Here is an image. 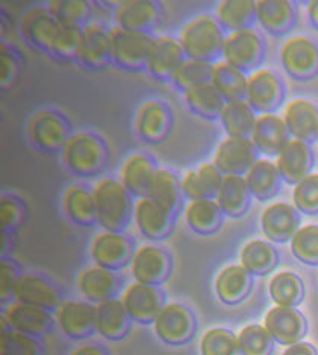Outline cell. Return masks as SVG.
Listing matches in <instances>:
<instances>
[{
	"label": "cell",
	"instance_id": "cell-56",
	"mask_svg": "<svg viewBox=\"0 0 318 355\" xmlns=\"http://www.w3.org/2000/svg\"><path fill=\"white\" fill-rule=\"evenodd\" d=\"M282 355H318V352L311 343L300 342L292 346H288Z\"/></svg>",
	"mask_w": 318,
	"mask_h": 355
},
{
	"label": "cell",
	"instance_id": "cell-48",
	"mask_svg": "<svg viewBox=\"0 0 318 355\" xmlns=\"http://www.w3.org/2000/svg\"><path fill=\"white\" fill-rule=\"evenodd\" d=\"M0 355H44V348L38 338L17 333L3 323L0 334Z\"/></svg>",
	"mask_w": 318,
	"mask_h": 355
},
{
	"label": "cell",
	"instance_id": "cell-18",
	"mask_svg": "<svg viewBox=\"0 0 318 355\" xmlns=\"http://www.w3.org/2000/svg\"><path fill=\"white\" fill-rule=\"evenodd\" d=\"M133 220L145 238L150 241H161L173 234L175 214L160 206L148 196L134 200Z\"/></svg>",
	"mask_w": 318,
	"mask_h": 355
},
{
	"label": "cell",
	"instance_id": "cell-3",
	"mask_svg": "<svg viewBox=\"0 0 318 355\" xmlns=\"http://www.w3.org/2000/svg\"><path fill=\"white\" fill-rule=\"evenodd\" d=\"M61 159L69 171L80 177H93L104 171L108 151L103 139L90 131H76L61 150Z\"/></svg>",
	"mask_w": 318,
	"mask_h": 355
},
{
	"label": "cell",
	"instance_id": "cell-34",
	"mask_svg": "<svg viewBox=\"0 0 318 355\" xmlns=\"http://www.w3.org/2000/svg\"><path fill=\"white\" fill-rule=\"evenodd\" d=\"M251 192L244 175H224L220 189L216 192V203L220 205L224 215L239 218L250 209Z\"/></svg>",
	"mask_w": 318,
	"mask_h": 355
},
{
	"label": "cell",
	"instance_id": "cell-45",
	"mask_svg": "<svg viewBox=\"0 0 318 355\" xmlns=\"http://www.w3.org/2000/svg\"><path fill=\"white\" fill-rule=\"evenodd\" d=\"M48 10L61 25L84 28L90 23L93 5L87 0H51Z\"/></svg>",
	"mask_w": 318,
	"mask_h": 355
},
{
	"label": "cell",
	"instance_id": "cell-31",
	"mask_svg": "<svg viewBox=\"0 0 318 355\" xmlns=\"http://www.w3.org/2000/svg\"><path fill=\"white\" fill-rule=\"evenodd\" d=\"M220 169L213 165V162H203L198 166L188 169L182 177V192L183 197L189 200H204L215 198L222 180Z\"/></svg>",
	"mask_w": 318,
	"mask_h": 355
},
{
	"label": "cell",
	"instance_id": "cell-16",
	"mask_svg": "<svg viewBox=\"0 0 318 355\" xmlns=\"http://www.w3.org/2000/svg\"><path fill=\"white\" fill-rule=\"evenodd\" d=\"M283 86L279 76L270 69L259 67L248 75L245 101L254 112L273 113L283 101Z\"/></svg>",
	"mask_w": 318,
	"mask_h": 355
},
{
	"label": "cell",
	"instance_id": "cell-41",
	"mask_svg": "<svg viewBox=\"0 0 318 355\" xmlns=\"http://www.w3.org/2000/svg\"><path fill=\"white\" fill-rule=\"evenodd\" d=\"M148 197L177 215L183 198L182 182L170 169L159 166L151 180Z\"/></svg>",
	"mask_w": 318,
	"mask_h": 355
},
{
	"label": "cell",
	"instance_id": "cell-27",
	"mask_svg": "<svg viewBox=\"0 0 318 355\" xmlns=\"http://www.w3.org/2000/svg\"><path fill=\"white\" fill-rule=\"evenodd\" d=\"M290 136L283 118L277 116L276 113H260L256 118L250 139L262 156L277 157L285 144L291 139Z\"/></svg>",
	"mask_w": 318,
	"mask_h": 355
},
{
	"label": "cell",
	"instance_id": "cell-37",
	"mask_svg": "<svg viewBox=\"0 0 318 355\" xmlns=\"http://www.w3.org/2000/svg\"><path fill=\"white\" fill-rule=\"evenodd\" d=\"M244 177L251 196L260 202L273 198L281 189L282 177L279 174V169L276 164L265 157L256 160Z\"/></svg>",
	"mask_w": 318,
	"mask_h": 355
},
{
	"label": "cell",
	"instance_id": "cell-36",
	"mask_svg": "<svg viewBox=\"0 0 318 355\" xmlns=\"http://www.w3.org/2000/svg\"><path fill=\"white\" fill-rule=\"evenodd\" d=\"M66 217L78 226H93L96 221V206L93 191L84 184H71L61 197Z\"/></svg>",
	"mask_w": 318,
	"mask_h": 355
},
{
	"label": "cell",
	"instance_id": "cell-33",
	"mask_svg": "<svg viewBox=\"0 0 318 355\" xmlns=\"http://www.w3.org/2000/svg\"><path fill=\"white\" fill-rule=\"evenodd\" d=\"M256 19L267 33L279 37L294 26L297 20V10L290 0H258Z\"/></svg>",
	"mask_w": 318,
	"mask_h": 355
},
{
	"label": "cell",
	"instance_id": "cell-10",
	"mask_svg": "<svg viewBox=\"0 0 318 355\" xmlns=\"http://www.w3.org/2000/svg\"><path fill=\"white\" fill-rule=\"evenodd\" d=\"M130 270L136 282L146 285L165 284L173 272L170 254L157 244H143L134 250Z\"/></svg>",
	"mask_w": 318,
	"mask_h": 355
},
{
	"label": "cell",
	"instance_id": "cell-7",
	"mask_svg": "<svg viewBox=\"0 0 318 355\" xmlns=\"http://www.w3.org/2000/svg\"><path fill=\"white\" fill-rule=\"evenodd\" d=\"M134 244L127 234L100 230L91 238L89 253L95 266L108 268L112 272L130 266L134 254Z\"/></svg>",
	"mask_w": 318,
	"mask_h": 355
},
{
	"label": "cell",
	"instance_id": "cell-5",
	"mask_svg": "<svg viewBox=\"0 0 318 355\" xmlns=\"http://www.w3.org/2000/svg\"><path fill=\"white\" fill-rule=\"evenodd\" d=\"M26 131L30 144L44 153H61L72 135L67 119L51 109L35 112L28 121Z\"/></svg>",
	"mask_w": 318,
	"mask_h": 355
},
{
	"label": "cell",
	"instance_id": "cell-8",
	"mask_svg": "<svg viewBox=\"0 0 318 355\" xmlns=\"http://www.w3.org/2000/svg\"><path fill=\"white\" fill-rule=\"evenodd\" d=\"M152 329L163 343L169 346H183L189 343L197 333V319L188 306L178 302H169L157 319Z\"/></svg>",
	"mask_w": 318,
	"mask_h": 355
},
{
	"label": "cell",
	"instance_id": "cell-17",
	"mask_svg": "<svg viewBox=\"0 0 318 355\" xmlns=\"http://www.w3.org/2000/svg\"><path fill=\"white\" fill-rule=\"evenodd\" d=\"M184 60V51L178 38L173 35L152 37L148 55H146L145 61V71L152 78L160 81H170L173 75Z\"/></svg>",
	"mask_w": 318,
	"mask_h": 355
},
{
	"label": "cell",
	"instance_id": "cell-4",
	"mask_svg": "<svg viewBox=\"0 0 318 355\" xmlns=\"http://www.w3.org/2000/svg\"><path fill=\"white\" fill-rule=\"evenodd\" d=\"M112 43V63L128 72L145 71V61L148 55L151 34L137 33L113 25L108 28Z\"/></svg>",
	"mask_w": 318,
	"mask_h": 355
},
{
	"label": "cell",
	"instance_id": "cell-52",
	"mask_svg": "<svg viewBox=\"0 0 318 355\" xmlns=\"http://www.w3.org/2000/svg\"><path fill=\"white\" fill-rule=\"evenodd\" d=\"M82 28L66 26L60 23L58 34L53 40L51 55L61 60H75L80 48Z\"/></svg>",
	"mask_w": 318,
	"mask_h": 355
},
{
	"label": "cell",
	"instance_id": "cell-21",
	"mask_svg": "<svg viewBox=\"0 0 318 355\" xmlns=\"http://www.w3.org/2000/svg\"><path fill=\"white\" fill-rule=\"evenodd\" d=\"M136 133L146 144H160L165 141L173 128V113L169 107L157 101V99H148L137 107Z\"/></svg>",
	"mask_w": 318,
	"mask_h": 355
},
{
	"label": "cell",
	"instance_id": "cell-42",
	"mask_svg": "<svg viewBox=\"0 0 318 355\" xmlns=\"http://www.w3.org/2000/svg\"><path fill=\"white\" fill-rule=\"evenodd\" d=\"M183 98L189 109L204 119H218L226 104L224 98L220 95L211 81L201 83L183 92Z\"/></svg>",
	"mask_w": 318,
	"mask_h": 355
},
{
	"label": "cell",
	"instance_id": "cell-30",
	"mask_svg": "<svg viewBox=\"0 0 318 355\" xmlns=\"http://www.w3.org/2000/svg\"><path fill=\"white\" fill-rule=\"evenodd\" d=\"M253 276L242 266L230 264L215 277V293L224 305H238L250 296Z\"/></svg>",
	"mask_w": 318,
	"mask_h": 355
},
{
	"label": "cell",
	"instance_id": "cell-39",
	"mask_svg": "<svg viewBox=\"0 0 318 355\" xmlns=\"http://www.w3.org/2000/svg\"><path fill=\"white\" fill-rule=\"evenodd\" d=\"M215 19L227 33L251 28L256 19L254 0H221L215 6Z\"/></svg>",
	"mask_w": 318,
	"mask_h": 355
},
{
	"label": "cell",
	"instance_id": "cell-26",
	"mask_svg": "<svg viewBox=\"0 0 318 355\" xmlns=\"http://www.w3.org/2000/svg\"><path fill=\"white\" fill-rule=\"evenodd\" d=\"M312 165L314 153L311 145L294 137L285 144L276 157L279 174L288 184H297L300 180H303L306 175L311 174Z\"/></svg>",
	"mask_w": 318,
	"mask_h": 355
},
{
	"label": "cell",
	"instance_id": "cell-1",
	"mask_svg": "<svg viewBox=\"0 0 318 355\" xmlns=\"http://www.w3.org/2000/svg\"><path fill=\"white\" fill-rule=\"evenodd\" d=\"M96 206V221L104 230L123 232L133 218L134 200L121 180L103 177L93 184Z\"/></svg>",
	"mask_w": 318,
	"mask_h": 355
},
{
	"label": "cell",
	"instance_id": "cell-6",
	"mask_svg": "<svg viewBox=\"0 0 318 355\" xmlns=\"http://www.w3.org/2000/svg\"><path fill=\"white\" fill-rule=\"evenodd\" d=\"M265 57L262 37L253 28L227 33L224 38L221 58L242 72L258 71Z\"/></svg>",
	"mask_w": 318,
	"mask_h": 355
},
{
	"label": "cell",
	"instance_id": "cell-14",
	"mask_svg": "<svg viewBox=\"0 0 318 355\" xmlns=\"http://www.w3.org/2000/svg\"><path fill=\"white\" fill-rule=\"evenodd\" d=\"M122 304L133 322L150 325L165 306V295L156 285L133 282L122 291Z\"/></svg>",
	"mask_w": 318,
	"mask_h": 355
},
{
	"label": "cell",
	"instance_id": "cell-51",
	"mask_svg": "<svg viewBox=\"0 0 318 355\" xmlns=\"http://www.w3.org/2000/svg\"><path fill=\"white\" fill-rule=\"evenodd\" d=\"M292 203L294 207L301 214H318V174L311 173L303 180L294 184Z\"/></svg>",
	"mask_w": 318,
	"mask_h": 355
},
{
	"label": "cell",
	"instance_id": "cell-23",
	"mask_svg": "<svg viewBox=\"0 0 318 355\" xmlns=\"http://www.w3.org/2000/svg\"><path fill=\"white\" fill-rule=\"evenodd\" d=\"M263 327L267 328L273 340L283 346L300 343L308 333V323L305 315L297 308L273 306L267 313Z\"/></svg>",
	"mask_w": 318,
	"mask_h": 355
},
{
	"label": "cell",
	"instance_id": "cell-58",
	"mask_svg": "<svg viewBox=\"0 0 318 355\" xmlns=\"http://www.w3.org/2000/svg\"><path fill=\"white\" fill-rule=\"evenodd\" d=\"M308 15L312 25L318 29V0H311L308 3Z\"/></svg>",
	"mask_w": 318,
	"mask_h": 355
},
{
	"label": "cell",
	"instance_id": "cell-25",
	"mask_svg": "<svg viewBox=\"0 0 318 355\" xmlns=\"http://www.w3.org/2000/svg\"><path fill=\"white\" fill-rule=\"evenodd\" d=\"M76 287L84 300L98 305L105 300L116 299L121 291V277L108 268L89 266L82 268L76 277Z\"/></svg>",
	"mask_w": 318,
	"mask_h": 355
},
{
	"label": "cell",
	"instance_id": "cell-46",
	"mask_svg": "<svg viewBox=\"0 0 318 355\" xmlns=\"http://www.w3.org/2000/svg\"><path fill=\"white\" fill-rule=\"evenodd\" d=\"M201 355H242L238 336L226 328L207 329L200 340Z\"/></svg>",
	"mask_w": 318,
	"mask_h": 355
},
{
	"label": "cell",
	"instance_id": "cell-44",
	"mask_svg": "<svg viewBox=\"0 0 318 355\" xmlns=\"http://www.w3.org/2000/svg\"><path fill=\"white\" fill-rule=\"evenodd\" d=\"M270 296L279 306L296 308L305 297V285L292 272H281L270 281Z\"/></svg>",
	"mask_w": 318,
	"mask_h": 355
},
{
	"label": "cell",
	"instance_id": "cell-13",
	"mask_svg": "<svg viewBox=\"0 0 318 355\" xmlns=\"http://www.w3.org/2000/svg\"><path fill=\"white\" fill-rule=\"evenodd\" d=\"M58 29L60 21L51 14L48 6L43 5L28 8L19 20V31L23 40L49 55Z\"/></svg>",
	"mask_w": 318,
	"mask_h": 355
},
{
	"label": "cell",
	"instance_id": "cell-20",
	"mask_svg": "<svg viewBox=\"0 0 318 355\" xmlns=\"http://www.w3.org/2000/svg\"><path fill=\"white\" fill-rule=\"evenodd\" d=\"M14 302H21L55 313L64 302L63 293L48 277L35 273H21L14 290Z\"/></svg>",
	"mask_w": 318,
	"mask_h": 355
},
{
	"label": "cell",
	"instance_id": "cell-28",
	"mask_svg": "<svg viewBox=\"0 0 318 355\" xmlns=\"http://www.w3.org/2000/svg\"><path fill=\"white\" fill-rule=\"evenodd\" d=\"M283 122L294 139L306 144L318 141V107L306 98H296L286 104Z\"/></svg>",
	"mask_w": 318,
	"mask_h": 355
},
{
	"label": "cell",
	"instance_id": "cell-15",
	"mask_svg": "<svg viewBox=\"0 0 318 355\" xmlns=\"http://www.w3.org/2000/svg\"><path fill=\"white\" fill-rule=\"evenodd\" d=\"M2 323L17 333L35 338L49 334L53 327H57L51 311L21 302H11L3 308Z\"/></svg>",
	"mask_w": 318,
	"mask_h": 355
},
{
	"label": "cell",
	"instance_id": "cell-49",
	"mask_svg": "<svg viewBox=\"0 0 318 355\" xmlns=\"http://www.w3.org/2000/svg\"><path fill=\"white\" fill-rule=\"evenodd\" d=\"M211 72L212 63L186 58L173 75L170 83H173L178 90L186 92L193 86H198L201 83L211 81Z\"/></svg>",
	"mask_w": 318,
	"mask_h": 355
},
{
	"label": "cell",
	"instance_id": "cell-43",
	"mask_svg": "<svg viewBox=\"0 0 318 355\" xmlns=\"http://www.w3.org/2000/svg\"><path fill=\"white\" fill-rule=\"evenodd\" d=\"M256 118L258 116L251 105L245 99H239V101H229L224 104L218 119L227 136L250 137Z\"/></svg>",
	"mask_w": 318,
	"mask_h": 355
},
{
	"label": "cell",
	"instance_id": "cell-55",
	"mask_svg": "<svg viewBox=\"0 0 318 355\" xmlns=\"http://www.w3.org/2000/svg\"><path fill=\"white\" fill-rule=\"evenodd\" d=\"M19 72V64H17V57H15L14 51L10 49V46L3 44L2 46V55H0V83H2V87H10L14 83L15 76Z\"/></svg>",
	"mask_w": 318,
	"mask_h": 355
},
{
	"label": "cell",
	"instance_id": "cell-50",
	"mask_svg": "<svg viewBox=\"0 0 318 355\" xmlns=\"http://www.w3.org/2000/svg\"><path fill=\"white\" fill-rule=\"evenodd\" d=\"M292 254L306 266H318V226H300L291 239Z\"/></svg>",
	"mask_w": 318,
	"mask_h": 355
},
{
	"label": "cell",
	"instance_id": "cell-22",
	"mask_svg": "<svg viewBox=\"0 0 318 355\" xmlns=\"http://www.w3.org/2000/svg\"><path fill=\"white\" fill-rule=\"evenodd\" d=\"M76 61L91 71H99L112 63V43L108 29L98 21L82 28Z\"/></svg>",
	"mask_w": 318,
	"mask_h": 355
},
{
	"label": "cell",
	"instance_id": "cell-38",
	"mask_svg": "<svg viewBox=\"0 0 318 355\" xmlns=\"http://www.w3.org/2000/svg\"><path fill=\"white\" fill-rule=\"evenodd\" d=\"M211 83L226 103L245 99L248 76L240 69L229 64L227 61L220 60L212 64Z\"/></svg>",
	"mask_w": 318,
	"mask_h": 355
},
{
	"label": "cell",
	"instance_id": "cell-9",
	"mask_svg": "<svg viewBox=\"0 0 318 355\" xmlns=\"http://www.w3.org/2000/svg\"><path fill=\"white\" fill-rule=\"evenodd\" d=\"M281 61L294 80H311L318 75V44L306 35H292L282 44Z\"/></svg>",
	"mask_w": 318,
	"mask_h": 355
},
{
	"label": "cell",
	"instance_id": "cell-40",
	"mask_svg": "<svg viewBox=\"0 0 318 355\" xmlns=\"http://www.w3.org/2000/svg\"><path fill=\"white\" fill-rule=\"evenodd\" d=\"M279 253L267 241L251 239L240 250V266L251 276H265L277 267Z\"/></svg>",
	"mask_w": 318,
	"mask_h": 355
},
{
	"label": "cell",
	"instance_id": "cell-53",
	"mask_svg": "<svg viewBox=\"0 0 318 355\" xmlns=\"http://www.w3.org/2000/svg\"><path fill=\"white\" fill-rule=\"evenodd\" d=\"M25 218V209L17 198L3 194L0 197V226L5 234L17 229Z\"/></svg>",
	"mask_w": 318,
	"mask_h": 355
},
{
	"label": "cell",
	"instance_id": "cell-24",
	"mask_svg": "<svg viewBox=\"0 0 318 355\" xmlns=\"http://www.w3.org/2000/svg\"><path fill=\"white\" fill-rule=\"evenodd\" d=\"M301 217L300 212L285 202L270 203L260 214V227L262 232L270 241L286 243L291 241L300 229Z\"/></svg>",
	"mask_w": 318,
	"mask_h": 355
},
{
	"label": "cell",
	"instance_id": "cell-57",
	"mask_svg": "<svg viewBox=\"0 0 318 355\" xmlns=\"http://www.w3.org/2000/svg\"><path fill=\"white\" fill-rule=\"evenodd\" d=\"M69 355H108L107 349L95 343H85L75 348Z\"/></svg>",
	"mask_w": 318,
	"mask_h": 355
},
{
	"label": "cell",
	"instance_id": "cell-29",
	"mask_svg": "<svg viewBox=\"0 0 318 355\" xmlns=\"http://www.w3.org/2000/svg\"><path fill=\"white\" fill-rule=\"evenodd\" d=\"M156 162L145 153H131L122 162L119 169V180L134 198L148 196V189L154 174L157 171Z\"/></svg>",
	"mask_w": 318,
	"mask_h": 355
},
{
	"label": "cell",
	"instance_id": "cell-11",
	"mask_svg": "<svg viewBox=\"0 0 318 355\" xmlns=\"http://www.w3.org/2000/svg\"><path fill=\"white\" fill-rule=\"evenodd\" d=\"M258 150L250 137H224L216 145L212 162L222 175H245L258 160Z\"/></svg>",
	"mask_w": 318,
	"mask_h": 355
},
{
	"label": "cell",
	"instance_id": "cell-32",
	"mask_svg": "<svg viewBox=\"0 0 318 355\" xmlns=\"http://www.w3.org/2000/svg\"><path fill=\"white\" fill-rule=\"evenodd\" d=\"M131 318L121 299H110L96 305V333L110 342L125 338L131 329Z\"/></svg>",
	"mask_w": 318,
	"mask_h": 355
},
{
	"label": "cell",
	"instance_id": "cell-54",
	"mask_svg": "<svg viewBox=\"0 0 318 355\" xmlns=\"http://www.w3.org/2000/svg\"><path fill=\"white\" fill-rule=\"evenodd\" d=\"M21 273L12 261L3 258L0 262V300L6 306L14 302V290Z\"/></svg>",
	"mask_w": 318,
	"mask_h": 355
},
{
	"label": "cell",
	"instance_id": "cell-35",
	"mask_svg": "<svg viewBox=\"0 0 318 355\" xmlns=\"http://www.w3.org/2000/svg\"><path fill=\"white\" fill-rule=\"evenodd\" d=\"M184 218L192 232L207 236L221 229L224 212L215 198L191 200L184 207Z\"/></svg>",
	"mask_w": 318,
	"mask_h": 355
},
{
	"label": "cell",
	"instance_id": "cell-12",
	"mask_svg": "<svg viewBox=\"0 0 318 355\" xmlns=\"http://www.w3.org/2000/svg\"><path fill=\"white\" fill-rule=\"evenodd\" d=\"M53 318L57 328L72 340H84L96 333V305L87 300L64 299Z\"/></svg>",
	"mask_w": 318,
	"mask_h": 355
},
{
	"label": "cell",
	"instance_id": "cell-2",
	"mask_svg": "<svg viewBox=\"0 0 318 355\" xmlns=\"http://www.w3.org/2000/svg\"><path fill=\"white\" fill-rule=\"evenodd\" d=\"M224 38L226 34L215 15L198 14L184 23L178 42L182 44L186 58L213 64L221 58Z\"/></svg>",
	"mask_w": 318,
	"mask_h": 355
},
{
	"label": "cell",
	"instance_id": "cell-19",
	"mask_svg": "<svg viewBox=\"0 0 318 355\" xmlns=\"http://www.w3.org/2000/svg\"><path fill=\"white\" fill-rule=\"evenodd\" d=\"M114 25L151 34L161 20V6L156 0H122L113 6Z\"/></svg>",
	"mask_w": 318,
	"mask_h": 355
},
{
	"label": "cell",
	"instance_id": "cell-47",
	"mask_svg": "<svg viewBox=\"0 0 318 355\" xmlns=\"http://www.w3.org/2000/svg\"><path fill=\"white\" fill-rule=\"evenodd\" d=\"M239 349L242 355H271L274 340L265 327L247 325L238 334Z\"/></svg>",
	"mask_w": 318,
	"mask_h": 355
}]
</instances>
